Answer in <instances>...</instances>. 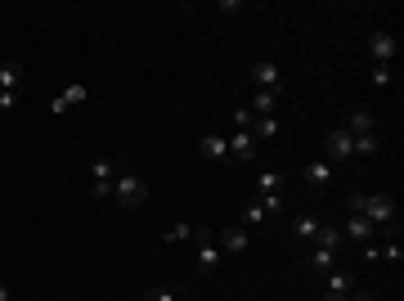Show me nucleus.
<instances>
[{"label":"nucleus","instance_id":"obj_1","mask_svg":"<svg viewBox=\"0 0 404 301\" xmlns=\"http://www.w3.org/2000/svg\"><path fill=\"white\" fill-rule=\"evenodd\" d=\"M351 216H364L369 225L387 230L396 221V198L391 194H351Z\"/></svg>","mask_w":404,"mask_h":301},{"label":"nucleus","instance_id":"obj_2","mask_svg":"<svg viewBox=\"0 0 404 301\" xmlns=\"http://www.w3.org/2000/svg\"><path fill=\"white\" fill-rule=\"evenodd\" d=\"M112 198L126 207V212L149 203V184H144V175L135 171V166H121V171H117V180H112Z\"/></svg>","mask_w":404,"mask_h":301},{"label":"nucleus","instance_id":"obj_3","mask_svg":"<svg viewBox=\"0 0 404 301\" xmlns=\"http://www.w3.org/2000/svg\"><path fill=\"white\" fill-rule=\"evenodd\" d=\"M252 86L265 90V95H283V72H278L274 59H256L252 63Z\"/></svg>","mask_w":404,"mask_h":301},{"label":"nucleus","instance_id":"obj_4","mask_svg":"<svg viewBox=\"0 0 404 301\" xmlns=\"http://www.w3.org/2000/svg\"><path fill=\"white\" fill-rule=\"evenodd\" d=\"M369 59H373V68H391V63H396V36L373 32L369 36Z\"/></svg>","mask_w":404,"mask_h":301},{"label":"nucleus","instance_id":"obj_5","mask_svg":"<svg viewBox=\"0 0 404 301\" xmlns=\"http://www.w3.org/2000/svg\"><path fill=\"white\" fill-rule=\"evenodd\" d=\"M346 157H355V148H351V130L337 126L333 135L323 139V162H346Z\"/></svg>","mask_w":404,"mask_h":301},{"label":"nucleus","instance_id":"obj_6","mask_svg":"<svg viewBox=\"0 0 404 301\" xmlns=\"http://www.w3.org/2000/svg\"><path fill=\"white\" fill-rule=\"evenodd\" d=\"M247 157H256L252 130H234V135H229V162H247Z\"/></svg>","mask_w":404,"mask_h":301},{"label":"nucleus","instance_id":"obj_7","mask_svg":"<svg viewBox=\"0 0 404 301\" xmlns=\"http://www.w3.org/2000/svg\"><path fill=\"white\" fill-rule=\"evenodd\" d=\"M85 99H90V90H85V86H63L59 95H54V103H50V112H54V117H59V112H67V108H76V103H85Z\"/></svg>","mask_w":404,"mask_h":301},{"label":"nucleus","instance_id":"obj_8","mask_svg":"<svg viewBox=\"0 0 404 301\" xmlns=\"http://www.w3.org/2000/svg\"><path fill=\"white\" fill-rule=\"evenodd\" d=\"M198 148H202V157L229 162V139H225V135H202V139H198Z\"/></svg>","mask_w":404,"mask_h":301},{"label":"nucleus","instance_id":"obj_9","mask_svg":"<svg viewBox=\"0 0 404 301\" xmlns=\"http://www.w3.org/2000/svg\"><path fill=\"white\" fill-rule=\"evenodd\" d=\"M346 130H351V135H373V130H378V117H373L369 108H360V112L346 117Z\"/></svg>","mask_w":404,"mask_h":301},{"label":"nucleus","instance_id":"obj_10","mask_svg":"<svg viewBox=\"0 0 404 301\" xmlns=\"http://www.w3.org/2000/svg\"><path fill=\"white\" fill-rule=\"evenodd\" d=\"M373 234H378V225H369L364 216H351L346 221V230H342V239H355V243H369Z\"/></svg>","mask_w":404,"mask_h":301},{"label":"nucleus","instance_id":"obj_11","mask_svg":"<svg viewBox=\"0 0 404 301\" xmlns=\"http://www.w3.org/2000/svg\"><path fill=\"white\" fill-rule=\"evenodd\" d=\"M220 248H225V252H247V225H229V230H220Z\"/></svg>","mask_w":404,"mask_h":301},{"label":"nucleus","instance_id":"obj_12","mask_svg":"<svg viewBox=\"0 0 404 301\" xmlns=\"http://www.w3.org/2000/svg\"><path fill=\"white\" fill-rule=\"evenodd\" d=\"M0 90H9V95L23 90V68L18 63H0Z\"/></svg>","mask_w":404,"mask_h":301},{"label":"nucleus","instance_id":"obj_13","mask_svg":"<svg viewBox=\"0 0 404 301\" xmlns=\"http://www.w3.org/2000/svg\"><path fill=\"white\" fill-rule=\"evenodd\" d=\"M319 216H296V221H292V234H296V239H301V243H314V234H319Z\"/></svg>","mask_w":404,"mask_h":301},{"label":"nucleus","instance_id":"obj_14","mask_svg":"<svg viewBox=\"0 0 404 301\" xmlns=\"http://www.w3.org/2000/svg\"><path fill=\"white\" fill-rule=\"evenodd\" d=\"M220 266V252H216V239H207V243H198V270L202 275H211V270Z\"/></svg>","mask_w":404,"mask_h":301},{"label":"nucleus","instance_id":"obj_15","mask_svg":"<svg viewBox=\"0 0 404 301\" xmlns=\"http://www.w3.org/2000/svg\"><path fill=\"white\" fill-rule=\"evenodd\" d=\"M310 266L319 270V275H333V270H337V252H328V248H310Z\"/></svg>","mask_w":404,"mask_h":301},{"label":"nucleus","instance_id":"obj_16","mask_svg":"<svg viewBox=\"0 0 404 301\" xmlns=\"http://www.w3.org/2000/svg\"><path fill=\"white\" fill-rule=\"evenodd\" d=\"M305 184H333V162H310L305 166Z\"/></svg>","mask_w":404,"mask_h":301},{"label":"nucleus","instance_id":"obj_17","mask_svg":"<svg viewBox=\"0 0 404 301\" xmlns=\"http://www.w3.org/2000/svg\"><path fill=\"white\" fill-rule=\"evenodd\" d=\"M351 148H355V157H373L378 153V130L373 135H351Z\"/></svg>","mask_w":404,"mask_h":301},{"label":"nucleus","instance_id":"obj_18","mask_svg":"<svg viewBox=\"0 0 404 301\" xmlns=\"http://www.w3.org/2000/svg\"><path fill=\"white\" fill-rule=\"evenodd\" d=\"M314 248L337 252V248H342V230H333V225H319V234H314Z\"/></svg>","mask_w":404,"mask_h":301},{"label":"nucleus","instance_id":"obj_19","mask_svg":"<svg viewBox=\"0 0 404 301\" xmlns=\"http://www.w3.org/2000/svg\"><path fill=\"white\" fill-rule=\"evenodd\" d=\"M278 135V117H256L252 121V139H274Z\"/></svg>","mask_w":404,"mask_h":301},{"label":"nucleus","instance_id":"obj_20","mask_svg":"<svg viewBox=\"0 0 404 301\" xmlns=\"http://www.w3.org/2000/svg\"><path fill=\"white\" fill-rule=\"evenodd\" d=\"M274 103H278V95H265V90H256V99H252L256 117H274Z\"/></svg>","mask_w":404,"mask_h":301},{"label":"nucleus","instance_id":"obj_21","mask_svg":"<svg viewBox=\"0 0 404 301\" xmlns=\"http://www.w3.org/2000/svg\"><path fill=\"white\" fill-rule=\"evenodd\" d=\"M256 184H261V194H283V175H278V171H261V180H256Z\"/></svg>","mask_w":404,"mask_h":301},{"label":"nucleus","instance_id":"obj_22","mask_svg":"<svg viewBox=\"0 0 404 301\" xmlns=\"http://www.w3.org/2000/svg\"><path fill=\"white\" fill-rule=\"evenodd\" d=\"M328 293H337V297H351V275L333 270V275H328Z\"/></svg>","mask_w":404,"mask_h":301},{"label":"nucleus","instance_id":"obj_23","mask_svg":"<svg viewBox=\"0 0 404 301\" xmlns=\"http://www.w3.org/2000/svg\"><path fill=\"white\" fill-rule=\"evenodd\" d=\"M265 221H269V216H265L261 203H247V207H243V225H265Z\"/></svg>","mask_w":404,"mask_h":301},{"label":"nucleus","instance_id":"obj_24","mask_svg":"<svg viewBox=\"0 0 404 301\" xmlns=\"http://www.w3.org/2000/svg\"><path fill=\"white\" fill-rule=\"evenodd\" d=\"M189 234H194V225L180 221V225H171V230H167V243H189Z\"/></svg>","mask_w":404,"mask_h":301},{"label":"nucleus","instance_id":"obj_25","mask_svg":"<svg viewBox=\"0 0 404 301\" xmlns=\"http://www.w3.org/2000/svg\"><path fill=\"white\" fill-rule=\"evenodd\" d=\"M94 180H117V171H112V162H103V157H99V162H94Z\"/></svg>","mask_w":404,"mask_h":301},{"label":"nucleus","instance_id":"obj_26","mask_svg":"<svg viewBox=\"0 0 404 301\" xmlns=\"http://www.w3.org/2000/svg\"><path fill=\"white\" fill-rule=\"evenodd\" d=\"M378 257H387V261H396V266H400V261H404V248H400V239H396V243H387V248H382Z\"/></svg>","mask_w":404,"mask_h":301},{"label":"nucleus","instance_id":"obj_27","mask_svg":"<svg viewBox=\"0 0 404 301\" xmlns=\"http://www.w3.org/2000/svg\"><path fill=\"white\" fill-rule=\"evenodd\" d=\"M144 301H180V297L171 293V288H149V293H144Z\"/></svg>","mask_w":404,"mask_h":301},{"label":"nucleus","instance_id":"obj_28","mask_svg":"<svg viewBox=\"0 0 404 301\" xmlns=\"http://www.w3.org/2000/svg\"><path fill=\"white\" fill-rule=\"evenodd\" d=\"M261 207H265V216H278L283 203H278V194H261Z\"/></svg>","mask_w":404,"mask_h":301},{"label":"nucleus","instance_id":"obj_29","mask_svg":"<svg viewBox=\"0 0 404 301\" xmlns=\"http://www.w3.org/2000/svg\"><path fill=\"white\" fill-rule=\"evenodd\" d=\"M234 130H252V112H247V108L234 112Z\"/></svg>","mask_w":404,"mask_h":301},{"label":"nucleus","instance_id":"obj_30","mask_svg":"<svg viewBox=\"0 0 404 301\" xmlns=\"http://www.w3.org/2000/svg\"><path fill=\"white\" fill-rule=\"evenodd\" d=\"M90 198H112V184H108V180H94V189H90Z\"/></svg>","mask_w":404,"mask_h":301},{"label":"nucleus","instance_id":"obj_31","mask_svg":"<svg viewBox=\"0 0 404 301\" xmlns=\"http://www.w3.org/2000/svg\"><path fill=\"white\" fill-rule=\"evenodd\" d=\"M18 108V95H9V90H0V112H14Z\"/></svg>","mask_w":404,"mask_h":301},{"label":"nucleus","instance_id":"obj_32","mask_svg":"<svg viewBox=\"0 0 404 301\" xmlns=\"http://www.w3.org/2000/svg\"><path fill=\"white\" fill-rule=\"evenodd\" d=\"M391 81V68H373V86H387Z\"/></svg>","mask_w":404,"mask_h":301},{"label":"nucleus","instance_id":"obj_33","mask_svg":"<svg viewBox=\"0 0 404 301\" xmlns=\"http://www.w3.org/2000/svg\"><path fill=\"white\" fill-rule=\"evenodd\" d=\"M0 301H14V293H9V288H5V284H0Z\"/></svg>","mask_w":404,"mask_h":301},{"label":"nucleus","instance_id":"obj_34","mask_svg":"<svg viewBox=\"0 0 404 301\" xmlns=\"http://www.w3.org/2000/svg\"><path fill=\"white\" fill-rule=\"evenodd\" d=\"M323 301H351V297H337V293H328V297H323Z\"/></svg>","mask_w":404,"mask_h":301},{"label":"nucleus","instance_id":"obj_35","mask_svg":"<svg viewBox=\"0 0 404 301\" xmlns=\"http://www.w3.org/2000/svg\"><path fill=\"white\" fill-rule=\"evenodd\" d=\"M351 301H373V297H364V293H360V297H351Z\"/></svg>","mask_w":404,"mask_h":301}]
</instances>
